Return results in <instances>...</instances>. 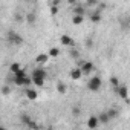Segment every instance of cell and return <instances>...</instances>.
<instances>
[{
	"mask_svg": "<svg viewBox=\"0 0 130 130\" xmlns=\"http://www.w3.org/2000/svg\"><path fill=\"white\" fill-rule=\"evenodd\" d=\"M8 40H9V43H12V44H22V43H23V38H22L17 32H14V31H9V32H8Z\"/></svg>",
	"mask_w": 130,
	"mask_h": 130,
	"instance_id": "5",
	"label": "cell"
},
{
	"mask_svg": "<svg viewBox=\"0 0 130 130\" xmlns=\"http://www.w3.org/2000/svg\"><path fill=\"white\" fill-rule=\"evenodd\" d=\"M60 43H61L63 46H66V47H74V46H75V40H74L71 35H68V34H63V35L60 37Z\"/></svg>",
	"mask_w": 130,
	"mask_h": 130,
	"instance_id": "4",
	"label": "cell"
},
{
	"mask_svg": "<svg viewBox=\"0 0 130 130\" xmlns=\"http://www.w3.org/2000/svg\"><path fill=\"white\" fill-rule=\"evenodd\" d=\"M66 90H68V89H66V84H64V83H61V81L57 83V92H58V93L64 95V93H66Z\"/></svg>",
	"mask_w": 130,
	"mask_h": 130,
	"instance_id": "17",
	"label": "cell"
},
{
	"mask_svg": "<svg viewBox=\"0 0 130 130\" xmlns=\"http://www.w3.org/2000/svg\"><path fill=\"white\" fill-rule=\"evenodd\" d=\"M87 128L89 130H96L101 124H100V119H98V115H92V116H89V119H87Z\"/></svg>",
	"mask_w": 130,
	"mask_h": 130,
	"instance_id": "3",
	"label": "cell"
},
{
	"mask_svg": "<svg viewBox=\"0 0 130 130\" xmlns=\"http://www.w3.org/2000/svg\"><path fill=\"white\" fill-rule=\"evenodd\" d=\"M98 119H100V124H101V125H106V124L110 122V118H109L107 112H101V113L98 115Z\"/></svg>",
	"mask_w": 130,
	"mask_h": 130,
	"instance_id": "14",
	"label": "cell"
},
{
	"mask_svg": "<svg viewBox=\"0 0 130 130\" xmlns=\"http://www.w3.org/2000/svg\"><path fill=\"white\" fill-rule=\"evenodd\" d=\"M20 69H22V66H20L19 63H12L11 66H9V71H11V74H12V75H14V74H17Z\"/></svg>",
	"mask_w": 130,
	"mask_h": 130,
	"instance_id": "19",
	"label": "cell"
},
{
	"mask_svg": "<svg viewBox=\"0 0 130 130\" xmlns=\"http://www.w3.org/2000/svg\"><path fill=\"white\" fill-rule=\"evenodd\" d=\"M0 130H8V128H6L5 125H2V127H0Z\"/></svg>",
	"mask_w": 130,
	"mask_h": 130,
	"instance_id": "31",
	"label": "cell"
},
{
	"mask_svg": "<svg viewBox=\"0 0 130 130\" xmlns=\"http://www.w3.org/2000/svg\"><path fill=\"white\" fill-rule=\"evenodd\" d=\"M51 14L52 15H57L58 14V6H51Z\"/></svg>",
	"mask_w": 130,
	"mask_h": 130,
	"instance_id": "25",
	"label": "cell"
},
{
	"mask_svg": "<svg viewBox=\"0 0 130 130\" xmlns=\"http://www.w3.org/2000/svg\"><path fill=\"white\" fill-rule=\"evenodd\" d=\"M49 58H51V57H49L47 54H38V55L35 57V63H37V64H46V63L49 61Z\"/></svg>",
	"mask_w": 130,
	"mask_h": 130,
	"instance_id": "9",
	"label": "cell"
},
{
	"mask_svg": "<svg viewBox=\"0 0 130 130\" xmlns=\"http://www.w3.org/2000/svg\"><path fill=\"white\" fill-rule=\"evenodd\" d=\"M71 55H72V57H75V58H77V57H78V52H77V51H71Z\"/></svg>",
	"mask_w": 130,
	"mask_h": 130,
	"instance_id": "29",
	"label": "cell"
},
{
	"mask_svg": "<svg viewBox=\"0 0 130 130\" xmlns=\"http://www.w3.org/2000/svg\"><path fill=\"white\" fill-rule=\"evenodd\" d=\"M101 86H103V80H101L98 75L92 77V78L87 81V89H89L90 92H98V90L101 89Z\"/></svg>",
	"mask_w": 130,
	"mask_h": 130,
	"instance_id": "1",
	"label": "cell"
},
{
	"mask_svg": "<svg viewBox=\"0 0 130 130\" xmlns=\"http://www.w3.org/2000/svg\"><path fill=\"white\" fill-rule=\"evenodd\" d=\"M25 96H26L29 101H35V100L38 98V92H37L35 89H32V87H28V89H25Z\"/></svg>",
	"mask_w": 130,
	"mask_h": 130,
	"instance_id": "7",
	"label": "cell"
},
{
	"mask_svg": "<svg viewBox=\"0 0 130 130\" xmlns=\"http://www.w3.org/2000/svg\"><path fill=\"white\" fill-rule=\"evenodd\" d=\"M60 5V0H54V2L51 3V6H58Z\"/></svg>",
	"mask_w": 130,
	"mask_h": 130,
	"instance_id": "28",
	"label": "cell"
},
{
	"mask_svg": "<svg viewBox=\"0 0 130 130\" xmlns=\"http://www.w3.org/2000/svg\"><path fill=\"white\" fill-rule=\"evenodd\" d=\"M9 92H11V89H9L8 86H3V89H2V93H3V95H8Z\"/></svg>",
	"mask_w": 130,
	"mask_h": 130,
	"instance_id": "26",
	"label": "cell"
},
{
	"mask_svg": "<svg viewBox=\"0 0 130 130\" xmlns=\"http://www.w3.org/2000/svg\"><path fill=\"white\" fill-rule=\"evenodd\" d=\"M72 23L74 25H83V22H84V17L83 15H72Z\"/></svg>",
	"mask_w": 130,
	"mask_h": 130,
	"instance_id": "18",
	"label": "cell"
},
{
	"mask_svg": "<svg viewBox=\"0 0 130 130\" xmlns=\"http://www.w3.org/2000/svg\"><path fill=\"white\" fill-rule=\"evenodd\" d=\"M69 75H71V78H72V80H80V78L83 77V72H81V69H80V68H74V69L71 71V74H69Z\"/></svg>",
	"mask_w": 130,
	"mask_h": 130,
	"instance_id": "13",
	"label": "cell"
},
{
	"mask_svg": "<svg viewBox=\"0 0 130 130\" xmlns=\"http://www.w3.org/2000/svg\"><path fill=\"white\" fill-rule=\"evenodd\" d=\"M116 90H118V93H119V96H121L122 100L128 101V89H127V86H125V84H121Z\"/></svg>",
	"mask_w": 130,
	"mask_h": 130,
	"instance_id": "8",
	"label": "cell"
},
{
	"mask_svg": "<svg viewBox=\"0 0 130 130\" xmlns=\"http://www.w3.org/2000/svg\"><path fill=\"white\" fill-rule=\"evenodd\" d=\"M106 112H107V115H109L110 121H112V119H115V118H118V110H116V109H109V110H106Z\"/></svg>",
	"mask_w": 130,
	"mask_h": 130,
	"instance_id": "20",
	"label": "cell"
},
{
	"mask_svg": "<svg viewBox=\"0 0 130 130\" xmlns=\"http://www.w3.org/2000/svg\"><path fill=\"white\" fill-rule=\"evenodd\" d=\"M20 119H22V122H23L25 125H29V124L32 122V118H31L29 115H26V113H22V115H20Z\"/></svg>",
	"mask_w": 130,
	"mask_h": 130,
	"instance_id": "16",
	"label": "cell"
},
{
	"mask_svg": "<svg viewBox=\"0 0 130 130\" xmlns=\"http://www.w3.org/2000/svg\"><path fill=\"white\" fill-rule=\"evenodd\" d=\"M60 54H61V51L58 49V47H49V52H47V55L51 57V58H58L60 57Z\"/></svg>",
	"mask_w": 130,
	"mask_h": 130,
	"instance_id": "15",
	"label": "cell"
},
{
	"mask_svg": "<svg viewBox=\"0 0 130 130\" xmlns=\"http://www.w3.org/2000/svg\"><path fill=\"white\" fill-rule=\"evenodd\" d=\"M12 77H15V78H26V77H29V75H28V74H26V71H25V69L22 68V69H20V71H19L17 74H14Z\"/></svg>",
	"mask_w": 130,
	"mask_h": 130,
	"instance_id": "21",
	"label": "cell"
},
{
	"mask_svg": "<svg viewBox=\"0 0 130 130\" xmlns=\"http://www.w3.org/2000/svg\"><path fill=\"white\" fill-rule=\"evenodd\" d=\"M15 20H17V22H23V20H25V17H22L20 14H17V15H15Z\"/></svg>",
	"mask_w": 130,
	"mask_h": 130,
	"instance_id": "27",
	"label": "cell"
},
{
	"mask_svg": "<svg viewBox=\"0 0 130 130\" xmlns=\"http://www.w3.org/2000/svg\"><path fill=\"white\" fill-rule=\"evenodd\" d=\"M80 112H81V110H80V107H78V106H74V107H72V115H74V116H78V115H80Z\"/></svg>",
	"mask_w": 130,
	"mask_h": 130,
	"instance_id": "24",
	"label": "cell"
},
{
	"mask_svg": "<svg viewBox=\"0 0 130 130\" xmlns=\"http://www.w3.org/2000/svg\"><path fill=\"white\" fill-rule=\"evenodd\" d=\"M110 84H112L115 89H118V87L121 86V83H119V80H118L116 77H110Z\"/></svg>",
	"mask_w": 130,
	"mask_h": 130,
	"instance_id": "23",
	"label": "cell"
},
{
	"mask_svg": "<svg viewBox=\"0 0 130 130\" xmlns=\"http://www.w3.org/2000/svg\"><path fill=\"white\" fill-rule=\"evenodd\" d=\"M25 20L28 22V25H35V22H37V14L35 12H26V15H25Z\"/></svg>",
	"mask_w": 130,
	"mask_h": 130,
	"instance_id": "11",
	"label": "cell"
},
{
	"mask_svg": "<svg viewBox=\"0 0 130 130\" xmlns=\"http://www.w3.org/2000/svg\"><path fill=\"white\" fill-rule=\"evenodd\" d=\"M89 17H90V22H92V23H100V22H101V11L96 9V11L90 12Z\"/></svg>",
	"mask_w": 130,
	"mask_h": 130,
	"instance_id": "12",
	"label": "cell"
},
{
	"mask_svg": "<svg viewBox=\"0 0 130 130\" xmlns=\"http://www.w3.org/2000/svg\"><path fill=\"white\" fill-rule=\"evenodd\" d=\"M80 69H81L83 75H90V74L95 71V66H93V63H92V61H81Z\"/></svg>",
	"mask_w": 130,
	"mask_h": 130,
	"instance_id": "2",
	"label": "cell"
},
{
	"mask_svg": "<svg viewBox=\"0 0 130 130\" xmlns=\"http://www.w3.org/2000/svg\"><path fill=\"white\" fill-rule=\"evenodd\" d=\"M31 77H32V78H43V80H46V78H47V72H46L44 69H41V68H37V69L32 71Z\"/></svg>",
	"mask_w": 130,
	"mask_h": 130,
	"instance_id": "6",
	"label": "cell"
},
{
	"mask_svg": "<svg viewBox=\"0 0 130 130\" xmlns=\"http://www.w3.org/2000/svg\"><path fill=\"white\" fill-rule=\"evenodd\" d=\"M72 12H74V15H86V6H83V5H77V6H74V9H72Z\"/></svg>",
	"mask_w": 130,
	"mask_h": 130,
	"instance_id": "10",
	"label": "cell"
},
{
	"mask_svg": "<svg viewBox=\"0 0 130 130\" xmlns=\"http://www.w3.org/2000/svg\"><path fill=\"white\" fill-rule=\"evenodd\" d=\"M44 81H46V80H43V78H32V83H34V86H37V87H43V86H44Z\"/></svg>",
	"mask_w": 130,
	"mask_h": 130,
	"instance_id": "22",
	"label": "cell"
},
{
	"mask_svg": "<svg viewBox=\"0 0 130 130\" xmlns=\"http://www.w3.org/2000/svg\"><path fill=\"white\" fill-rule=\"evenodd\" d=\"M86 44H87V46L90 47V46H92V38H87V41H86Z\"/></svg>",
	"mask_w": 130,
	"mask_h": 130,
	"instance_id": "30",
	"label": "cell"
}]
</instances>
